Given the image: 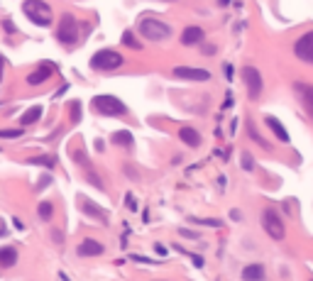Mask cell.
I'll return each instance as SVG.
<instances>
[{"label": "cell", "instance_id": "obj_17", "mask_svg": "<svg viewBox=\"0 0 313 281\" xmlns=\"http://www.w3.org/2000/svg\"><path fill=\"white\" fill-rule=\"evenodd\" d=\"M17 262V249L12 247H0V267H5V269H10L12 264Z\"/></svg>", "mask_w": 313, "mask_h": 281}, {"label": "cell", "instance_id": "obj_19", "mask_svg": "<svg viewBox=\"0 0 313 281\" xmlns=\"http://www.w3.org/2000/svg\"><path fill=\"white\" fill-rule=\"evenodd\" d=\"M110 142L118 147H130L132 145V135H130L127 130H120V132H115V135L110 137Z\"/></svg>", "mask_w": 313, "mask_h": 281}, {"label": "cell", "instance_id": "obj_6", "mask_svg": "<svg viewBox=\"0 0 313 281\" xmlns=\"http://www.w3.org/2000/svg\"><path fill=\"white\" fill-rule=\"evenodd\" d=\"M262 227L267 230V235L272 237V240H284V235H286L279 213H277V210H272V208H267V210L262 213Z\"/></svg>", "mask_w": 313, "mask_h": 281}, {"label": "cell", "instance_id": "obj_21", "mask_svg": "<svg viewBox=\"0 0 313 281\" xmlns=\"http://www.w3.org/2000/svg\"><path fill=\"white\" fill-rule=\"evenodd\" d=\"M247 132H250V137H252V139H255L259 147H264V149H272L267 139H264V137H259V132L255 130V125H252V123H247Z\"/></svg>", "mask_w": 313, "mask_h": 281}, {"label": "cell", "instance_id": "obj_33", "mask_svg": "<svg viewBox=\"0 0 313 281\" xmlns=\"http://www.w3.org/2000/svg\"><path fill=\"white\" fill-rule=\"evenodd\" d=\"M223 71H225V76H228V79H233V66H230V64H225Z\"/></svg>", "mask_w": 313, "mask_h": 281}, {"label": "cell", "instance_id": "obj_22", "mask_svg": "<svg viewBox=\"0 0 313 281\" xmlns=\"http://www.w3.org/2000/svg\"><path fill=\"white\" fill-rule=\"evenodd\" d=\"M52 215H54V205H52V203H39V218H42V220H49V218H52Z\"/></svg>", "mask_w": 313, "mask_h": 281}, {"label": "cell", "instance_id": "obj_3", "mask_svg": "<svg viewBox=\"0 0 313 281\" xmlns=\"http://www.w3.org/2000/svg\"><path fill=\"white\" fill-rule=\"evenodd\" d=\"M91 105H93V110L96 112L108 115V118H123L125 112H127L125 103L118 101L115 96H96V98L91 101Z\"/></svg>", "mask_w": 313, "mask_h": 281}, {"label": "cell", "instance_id": "obj_14", "mask_svg": "<svg viewBox=\"0 0 313 281\" xmlns=\"http://www.w3.org/2000/svg\"><path fill=\"white\" fill-rule=\"evenodd\" d=\"M264 276H267V269L262 264H250V267L242 269V279L245 281H264Z\"/></svg>", "mask_w": 313, "mask_h": 281}, {"label": "cell", "instance_id": "obj_32", "mask_svg": "<svg viewBox=\"0 0 313 281\" xmlns=\"http://www.w3.org/2000/svg\"><path fill=\"white\" fill-rule=\"evenodd\" d=\"M203 54H206V56H213V54H215V46H213V44L203 46Z\"/></svg>", "mask_w": 313, "mask_h": 281}, {"label": "cell", "instance_id": "obj_12", "mask_svg": "<svg viewBox=\"0 0 313 281\" xmlns=\"http://www.w3.org/2000/svg\"><path fill=\"white\" fill-rule=\"evenodd\" d=\"M203 37H206V32H203L201 27H196V25H191V27H186L184 32H181V44H198V42H203Z\"/></svg>", "mask_w": 313, "mask_h": 281}, {"label": "cell", "instance_id": "obj_27", "mask_svg": "<svg viewBox=\"0 0 313 281\" xmlns=\"http://www.w3.org/2000/svg\"><path fill=\"white\" fill-rule=\"evenodd\" d=\"M23 130H0V139H17Z\"/></svg>", "mask_w": 313, "mask_h": 281}, {"label": "cell", "instance_id": "obj_2", "mask_svg": "<svg viewBox=\"0 0 313 281\" xmlns=\"http://www.w3.org/2000/svg\"><path fill=\"white\" fill-rule=\"evenodd\" d=\"M137 30L149 42H162V39H169V34H171V27L162 20H154V17H142L137 22Z\"/></svg>", "mask_w": 313, "mask_h": 281}, {"label": "cell", "instance_id": "obj_30", "mask_svg": "<svg viewBox=\"0 0 313 281\" xmlns=\"http://www.w3.org/2000/svg\"><path fill=\"white\" fill-rule=\"evenodd\" d=\"M179 232H181L184 237H191V240H198V237H201L198 232H193V230H179Z\"/></svg>", "mask_w": 313, "mask_h": 281}, {"label": "cell", "instance_id": "obj_23", "mask_svg": "<svg viewBox=\"0 0 313 281\" xmlns=\"http://www.w3.org/2000/svg\"><path fill=\"white\" fill-rule=\"evenodd\" d=\"M123 44H125V46H130V49H142V44H140V42L135 39V34H132V32H125V34H123Z\"/></svg>", "mask_w": 313, "mask_h": 281}, {"label": "cell", "instance_id": "obj_10", "mask_svg": "<svg viewBox=\"0 0 313 281\" xmlns=\"http://www.w3.org/2000/svg\"><path fill=\"white\" fill-rule=\"evenodd\" d=\"M176 79H186V81H208L211 79V71L206 68H193V66H176L171 71Z\"/></svg>", "mask_w": 313, "mask_h": 281}, {"label": "cell", "instance_id": "obj_28", "mask_svg": "<svg viewBox=\"0 0 313 281\" xmlns=\"http://www.w3.org/2000/svg\"><path fill=\"white\" fill-rule=\"evenodd\" d=\"M52 240H54L56 245H61V242H64V235H61V230H59V227L52 230Z\"/></svg>", "mask_w": 313, "mask_h": 281}, {"label": "cell", "instance_id": "obj_13", "mask_svg": "<svg viewBox=\"0 0 313 281\" xmlns=\"http://www.w3.org/2000/svg\"><path fill=\"white\" fill-rule=\"evenodd\" d=\"M103 245L98 242V240H83L81 245H78V254L81 257H98V254H103Z\"/></svg>", "mask_w": 313, "mask_h": 281}, {"label": "cell", "instance_id": "obj_18", "mask_svg": "<svg viewBox=\"0 0 313 281\" xmlns=\"http://www.w3.org/2000/svg\"><path fill=\"white\" fill-rule=\"evenodd\" d=\"M83 210H86V213H88V215H93V218H98L101 223H108V215L103 213V210H101V208H98V205H96V203L83 201Z\"/></svg>", "mask_w": 313, "mask_h": 281}, {"label": "cell", "instance_id": "obj_25", "mask_svg": "<svg viewBox=\"0 0 313 281\" xmlns=\"http://www.w3.org/2000/svg\"><path fill=\"white\" fill-rule=\"evenodd\" d=\"M193 223L198 225H208V227H220V220H215V218H193Z\"/></svg>", "mask_w": 313, "mask_h": 281}, {"label": "cell", "instance_id": "obj_26", "mask_svg": "<svg viewBox=\"0 0 313 281\" xmlns=\"http://www.w3.org/2000/svg\"><path fill=\"white\" fill-rule=\"evenodd\" d=\"M242 169H245V171H252V169H255V159H252L250 152H242Z\"/></svg>", "mask_w": 313, "mask_h": 281}, {"label": "cell", "instance_id": "obj_24", "mask_svg": "<svg viewBox=\"0 0 313 281\" xmlns=\"http://www.w3.org/2000/svg\"><path fill=\"white\" fill-rule=\"evenodd\" d=\"M30 164H39V167H47V169H54V159L52 157H32Z\"/></svg>", "mask_w": 313, "mask_h": 281}, {"label": "cell", "instance_id": "obj_20", "mask_svg": "<svg viewBox=\"0 0 313 281\" xmlns=\"http://www.w3.org/2000/svg\"><path fill=\"white\" fill-rule=\"evenodd\" d=\"M39 118H42V108H39V105H34V108L27 110V115H23V125H32V123H37Z\"/></svg>", "mask_w": 313, "mask_h": 281}, {"label": "cell", "instance_id": "obj_7", "mask_svg": "<svg viewBox=\"0 0 313 281\" xmlns=\"http://www.w3.org/2000/svg\"><path fill=\"white\" fill-rule=\"evenodd\" d=\"M242 81H245V86H247V96H250L252 101H257L259 96H262V88H264L262 74H259L255 66H245L242 68Z\"/></svg>", "mask_w": 313, "mask_h": 281}, {"label": "cell", "instance_id": "obj_11", "mask_svg": "<svg viewBox=\"0 0 313 281\" xmlns=\"http://www.w3.org/2000/svg\"><path fill=\"white\" fill-rule=\"evenodd\" d=\"M54 74H56L54 64H39V66H37L32 74L27 76V81H30V86H39V83H44V81L52 79Z\"/></svg>", "mask_w": 313, "mask_h": 281}, {"label": "cell", "instance_id": "obj_4", "mask_svg": "<svg viewBox=\"0 0 313 281\" xmlns=\"http://www.w3.org/2000/svg\"><path fill=\"white\" fill-rule=\"evenodd\" d=\"M125 64L123 54H118L115 49H101V52H96V54L91 56V66L96 68V71H115V68H120Z\"/></svg>", "mask_w": 313, "mask_h": 281}, {"label": "cell", "instance_id": "obj_8", "mask_svg": "<svg viewBox=\"0 0 313 281\" xmlns=\"http://www.w3.org/2000/svg\"><path fill=\"white\" fill-rule=\"evenodd\" d=\"M294 54H296V59H301V61H306V64H313V30L301 34V37L296 39Z\"/></svg>", "mask_w": 313, "mask_h": 281}, {"label": "cell", "instance_id": "obj_1", "mask_svg": "<svg viewBox=\"0 0 313 281\" xmlns=\"http://www.w3.org/2000/svg\"><path fill=\"white\" fill-rule=\"evenodd\" d=\"M23 12L27 15L30 22L39 25V27H47V25H52V20H54V12H52V8L47 5L44 0H25Z\"/></svg>", "mask_w": 313, "mask_h": 281}, {"label": "cell", "instance_id": "obj_29", "mask_svg": "<svg viewBox=\"0 0 313 281\" xmlns=\"http://www.w3.org/2000/svg\"><path fill=\"white\" fill-rule=\"evenodd\" d=\"M125 203L130 205V210H137V201H135V196H130V193H127V196H125Z\"/></svg>", "mask_w": 313, "mask_h": 281}, {"label": "cell", "instance_id": "obj_5", "mask_svg": "<svg viewBox=\"0 0 313 281\" xmlns=\"http://www.w3.org/2000/svg\"><path fill=\"white\" fill-rule=\"evenodd\" d=\"M56 39L64 46H71L78 42V20L74 15H64L61 22L56 27Z\"/></svg>", "mask_w": 313, "mask_h": 281}, {"label": "cell", "instance_id": "obj_31", "mask_svg": "<svg viewBox=\"0 0 313 281\" xmlns=\"http://www.w3.org/2000/svg\"><path fill=\"white\" fill-rule=\"evenodd\" d=\"M154 249H156V254H159V257H167V247H164V245H159V242H156Z\"/></svg>", "mask_w": 313, "mask_h": 281}, {"label": "cell", "instance_id": "obj_9", "mask_svg": "<svg viewBox=\"0 0 313 281\" xmlns=\"http://www.w3.org/2000/svg\"><path fill=\"white\" fill-rule=\"evenodd\" d=\"M294 90H296V98L301 101L306 115L313 120V86L311 83H301V81H296V83H294Z\"/></svg>", "mask_w": 313, "mask_h": 281}, {"label": "cell", "instance_id": "obj_16", "mask_svg": "<svg viewBox=\"0 0 313 281\" xmlns=\"http://www.w3.org/2000/svg\"><path fill=\"white\" fill-rule=\"evenodd\" d=\"M179 137H181V142H184L186 147H198L201 145V135H198L193 127H181Z\"/></svg>", "mask_w": 313, "mask_h": 281}, {"label": "cell", "instance_id": "obj_34", "mask_svg": "<svg viewBox=\"0 0 313 281\" xmlns=\"http://www.w3.org/2000/svg\"><path fill=\"white\" fill-rule=\"evenodd\" d=\"M59 279H61V281H69V276H66V274H59Z\"/></svg>", "mask_w": 313, "mask_h": 281}, {"label": "cell", "instance_id": "obj_35", "mask_svg": "<svg viewBox=\"0 0 313 281\" xmlns=\"http://www.w3.org/2000/svg\"><path fill=\"white\" fill-rule=\"evenodd\" d=\"M311 281H313V279H311Z\"/></svg>", "mask_w": 313, "mask_h": 281}, {"label": "cell", "instance_id": "obj_15", "mask_svg": "<svg viewBox=\"0 0 313 281\" xmlns=\"http://www.w3.org/2000/svg\"><path fill=\"white\" fill-rule=\"evenodd\" d=\"M264 123H267V127L274 132V137H277V139H281V142H289V132H286V127H284L277 118H272V115H269Z\"/></svg>", "mask_w": 313, "mask_h": 281}]
</instances>
